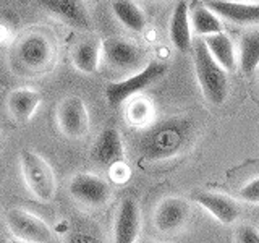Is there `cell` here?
<instances>
[{
    "instance_id": "f1b7e54d",
    "label": "cell",
    "mask_w": 259,
    "mask_h": 243,
    "mask_svg": "<svg viewBox=\"0 0 259 243\" xmlns=\"http://www.w3.org/2000/svg\"><path fill=\"white\" fill-rule=\"evenodd\" d=\"M140 243H160V241H156V240H143Z\"/></svg>"
},
{
    "instance_id": "5bb4252c",
    "label": "cell",
    "mask_w": 259,
    "mask_h": 243,
    "mask_svg": "<svg viewBox=\"0 0 259 243\" xmlns=\"http://www.w3.org/2000/svg\"><path fill=\"white\" fill-rule=\"evenodd\" d=\"M36 4L65 24L79 29L91 28V20L81 0H36Z\"/></svg>"
},
{
    "instance_id": "7c38bea8",
    "label": "cell",
    "mask_w": 259,
    "mask_h": 243,
    "mask_svg": "<svg viewBox=\"0 0 259 243\" xmlns=\"http://www.w3.org/2000/svg\"><path fill=\"white\" fill-rule=\"evenodd\" d=\"M91 159L97 166L112 169L125 164V144L115 127H107L97 135L91 148Z\"/></svg>"
},
{
    "instance_id": "44dd1931",
    "label": "cell",
    "mask_w": 259,
    "mask_h": 243,
    "mask_svg": "<svg viewBox=\"0 0 259 243\" xmlns=\"http://www.w3.org/2000/svg\"><path fill=\"white\" fill-rule=\"evenodd\" d=\"M259 67V29H249L240 39L238 47V68L251 75Z\"/></svg>"
},
{
    "instance_id": "e0dca14e",
    "label": "cell",
    "mask_w": 259,
    "mask_h": 243,
    "mask_svg": "<svg viewBox=\"0 0 259 243\" xmlns=\"http://www.w3.org/2000/svg\"><path fill=\"white\" fill-rule=\"evenodd\" d=\"M170 40L178 52H188L193 46L191 39V24H190V8L185 0L177 2L172 18H170V28H168Z\"/></svg>"
},
{
    "instance_id": "6da1fadb",
    "label": "cell",
    "mask_w": 259,
    "mask_h": 243,
    "mask_svg": "<svg viewBox=\"0 0 259 243\" xmlns=\"http://www.w3.org/2000/svg\"><path fill=\"white\" fill-rule=\"evenodd\" d=\"M194 138V124L183 115L168 117L143 130L138 138V152L146 162H164L190 148Z\"/></svg>"
},
{
    "instance_id": "277c9868",
    "label": "cell",
    "mask_w": 259,
    "mask_h": 243,
    "mask_svg": "<svg viewBox=\"0 0 259 243\" xmlns=\"http://www.w3.org/2000/svg\"><path fill=\"white\" fill-rule=\"evenodd\" d=\"M167 73V65L162 62H149L146 67L133 75L126 76L120 81H110L105 86V99L112 109H117L120 105L128 102L132 97L140 96L146 88L154 85L159 78Z\"/></svg>"
},
{
    "instance_id": "603a6c76",
    "label": "cell",
    "mask_w": 259,
    "mask_h": 243,
    "mask_svg": "<svg viewBox=\"0 0 259 243\" xmlns=\"http://www.w3.org/2000/svg\"><path fill=\"white\" fill-rule=\"evenodd\" d=\"M112 12L123 26L133 32H141L146 28V15L133 0H113Z\"/></svg>"
},
{
    "instance_id": "2e32d148",
    "label": "cell",
    "mask_w": 259,
    "mask_h": 243,
    "mask_svg": "<svg viewBox=\"0 0 259 243\" xmlns=\"http://www.w3.org/2000/svg\"><path fill=\"white\" fill-rule=\"evenodd\" d=\"M42 101V94L34 88H18L8 96V112L15 122L28 124L34 117L37 107Z\"/></svg>"
},
{
    "instance_id": "484cf974",
    "label": "cell",
    "mask_w": 259,
    "mask_h": 243,
    "mask_svg": "<svg viewBox=\"0 0 259 243\" xmlns=\"http://www.w3.org/2000/svg\"><path fill=\"white\" fill-rule=\"evenodd\" d=\"M235 243H259V229L253 224H241L235 230Z\"/></svg>"
},
{
    "instance_id": "30bf717a",
    "label": "cell",
    "mask_w": 259,
    "mask_h": 243,
    "mask_svg": "<svg viewBox=\"0 0 259 243\" xmlns=\"http://www.w3.org/2000/svg\"><path fill=\"white\" fill-rule=\"evenodd\" d=\"M191 208L190 202L180 196H167L159 201L154 209L152 222L156 230L164 235H174L182 232L190 222Z\"/></svg>"
},
{
    "instance_id": "4fadbf2b",
    "label": "cell",
    "mask_w": 259,
    "mask_h": 243,
    "mask_svg": "<svg viewBox=\"0 0 259 243\" xmlns=\"http://www.w3.org/2000/svg\"><path fill=\"white\" fill-rule=\"evenodd\" d=\"M141 232V209L133 198L120 201L113 219V243H138Z\"/></svg>"
},
{
    "instance_id": "4316f807",
    "label": "cell",
    "mask_w": 259,
    "mask_h": 243,
    "mask_svg": "<svg viewBox=\"0 0 259 243\" xmlns=\"http://www.w3.org/2000/svg\"><path fill=\"white\" fill-rule=\"evenodd\" d=\"M240 2H246V4H259V0H240Z\"/></svg>"
},
{
    "instance_id": "f546056e",
    "label": "cell",
    "mask_w": 259,
    "mask_h": 243,
    "mask_svg": "<svg viewBox=\"0 0 259 243\" xmlns=\"http://www.w3.org/2000/svg\"><path fill=\"white\" fill-rule=\"evenodd\" d=\"M96 2H97V0H96Z\"/></svg>"
},
{
    "instance_id": "7402d4cb",
    "label": "cell",
    "mask_w": 259,
    "mask_h": 243,
    "mask_svg": "<svg viewBox=\"0 0 259 243\" xmlns=\"http://www.w3.org/2000/svg\"><path fill=\"white\" fill-rule=\"evenodd\" d=\"M190 24L193 34H196L198 37H206L224 32L221 18L210 12L206 5H198L190 12Z\"/></svg>"
},
{
    "instance_id": "3957f363",
    "label": "cell",
    "mask_w": 259,
    "mask_h": 243,
    "mask_svg": "<svg viewBox=\"0 0 259 243\" xmlns=\"http://www.w3.org/2000/svg\"><path fill=\"white\" fill-rule=\"evenodd\" d=\"M20 169L23 180L36 199L51 202L57 194V177L52 166L32 149H21Z\"/></svg>"
},
{
    "instance_id": "5b68a950",
    "label": "cell",
    "mask_w": 259,
    "mask_h": 243,
    "mask_svg": "<svg viewBox=\"0 0 259 243\" xmlns=\"http://www.w3.org/2000/svg\"><path fill=\"white\" fill-rule=\"evenodd\" d=\"M5 225L13 238L24 243H49L54 232L42 217L24 208H12L5 214Z\"/></svg>"
},
{
    "instance_id": "d4e9b609",
    "label": "cell",
    "mask_w": 259,
    "mask_h": 243,
    "mask_svg": "<svg viewBox=\"0 0 259 243\" xmlns=\"http://www.w3.org/2000/svg\"><path fill=\"white\" fill-rule=\"evenodd\" d=\"M238 196L246 205L259 206V177L251 178L249 182L243 185L238 191Z\"/></svg>"
},
{
    "instance_id": "8992f818",
    "label": "cell",
    "mask_w": 259,
    "mask_h": 243,
    "mask_svg": "<svg viewBox=\"0 0 259 243\" xmlns=\"http://www.w3.org/2000/svg\"><path fill=\"white\" fill-rule=\"evenodd\" d=\"M57 127L68 140H81L89 132L91 118L84 101L79 96H67L55 110Z\"/></svg>"
},
{
    "instance_id": "ac0fdd59",
    "label": "cell",
    "mask_w": 259,
    "mask_h": 243,
    "mask_svg": "<svg viewBox=\"0 0 259 243\" xmlns=\"http://www.w3.org/2000/svg\"><path fill=\"white\" fill-rule=\"evenodd\" d=\"M63 243H105V237L96 221L84 214H76L67 224Z\"/></svg>"
},
{
    "instance_id": "7a4b0ae2",
    "label": "cell",
    "mask_w": 259,
    "mask_h": 243,
    "mask_svg": "<svg viewBox=\"0 0 259 243\" xmlns=\"http://www.w3.org/2000/svg\"><path fill=\"white\" fill-rule=\"evenodd\" d=\"M193 59L194 71L201 88L202 96L210 105H222L230 93V83L227 71L219 65L212 55L209 54L202 37H198L193 43Z\"/></svg>"
},
{
    "instance_id": "9a60e30c",
    "label": "cell",
    "mask_w": 259,
    "mask_h": 243,
    "mask_svg": "<svg viewBox=\"0 0 259 243\" xmlns=\"http://www.w3.org/2000/svg\"><path fill=\"white\" fill-rule=\"evenodd\" d=\"M206 7L219 18L235 24L259 23V4H246L240 0H209Z\"/></svg>"
},
{
    "instance_id": "83f0119b",
    "label": "cell",
    "mask_w": 259,
    "mask_h": 243,
    "mask_svg": "<svg viewBox=\"0 0 259 243\" xmlns=\"http://www.w3.org/2000/svg\"><path fill=\"white\" fill-rule=\"evenodd\" d=\"M2 146H4V135L0 132V149H2Z\"/></svg>"
},
{
    "instance_id": "9c48e42d",
    "label": "cell",
    "mask_w": 259,
    "mask_h": 243,
    "mask_svg": "<svg viewBox=\"0 0 259 243\" xmlns=\"http://www.w3.org/2000/svg\"><path fill=\"white\" fill-rule=\"evenodd\" d=\"M54 46L51 39L39 32L24 36L16 46V62L24 71L39 73L51 67L54 60Z\"/></svg>"
},
{
    "instance_id": "d6986e66",
    "label": "cell",
    "mask_w": 259,
    "mask_h": 243,
    "mask_svg": "<svg viewBox=\"0 0 259 243\" xmlns=\"http://www.w3.org/2000/svg\"><path fill=\"white\" fill-rule=\"evenodd\" d=\"M212 59L221 65L225 71H235L238 68V54L235 51L232 39L225 32L202 37Z\"/></svg>"
},
{
    "instance_id": "8fae6325",
    "label": "cell",
    "mask_w": 259,
    "mask_h": 243,
    "mask_svg": "<svg viewBox=\"0 0 259 243\" xmlns=\"http://www.w3.org/2000/svg\"><path fill=\"white\" fill-rule=\"evenodd\" d=\"M191 201L194 205L206 209L217 222L224 225H232L241 216L240 202L229 194L212 190H196L191 193Z\"/></svg>"
},
{
    "instance_id": "52a82bcc",
    "label": "cell",
    "mask_w": 259,
    "mask_h": 243,
    "mask_svg": "<svg viewBox=\"0 0 259 243\" xmlns=\"http://www.w3.org/2000/svg\"><path fill=\"white\" fill-rule=\"evenodd\" d=\"M101 57L112 70L136 73L144 68V55L135 43L121 37H107L101 43Z\"/></svg>"
},
{
    "instance_id": "cb8c5ba5",
    "label": "cell",
    "mask_w": 259,
    "mask_h": 243,
    "mask_svg": "<svg viewBox=\"0 0 259 243\" xmlns=\"http://www.w3.org/2000/svg\"><path fill=\"white\" fill-rule=\"evenodd\" d=\"M154 113H156V109H154L152 101H149L148 97L135 96L126 104L125 115L132 127L143 130L148 128L149 125L154 124Z\"/></svg>"
},
{
    "instance_id": "ffe728a7",
    "label": "cell",
    "mask_w": 259,
    "mask_h": 243,
    "mask_svg": "<svg viewBox=\"0 0 259 243\" xmlns=\"http://www.w3.org/2000/svg\"><path fill=\"white\" fill-rule=\"evenodd\" d=\"M101 43L96 39H88L76 44L71 52V60L76 70L86 75L96 73L101 63Z\"/></svg>"
},
{
    "instance_id": "ba28073f",
    "label": "cell",
    "mask_w": 259,
    "mask_h": 243,
    "mask_svg": "<svg viewBox=\"0 0 259 243\" xmlns=\"http://www.w3.org/2000/svg\"><path fill=\"white\" fill-rule=\"evenodd\" d=\"M68 193L76 202L88 208H102L112 199L110 183L91 172L73 175L68 183Z\"/></svg>"
}]
</instances>
